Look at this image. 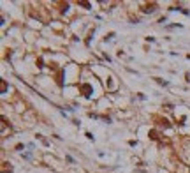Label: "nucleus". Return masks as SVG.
Returning <instances> with one entry per match:
<instances>
[{"label": "nucleus", "instance_id": "obj_1", "mask_svg": "<svg viewBox=\"0 0 190 173\" xmlns=\"http://www.w3.org/2000/svg\"><path fill=\"white\" fill-rule=\"evenodd\" d=\"M81 92H83L84 97H90L91 92H93V88H91V85H88V83H83V85H81Z\"/></svg>", "mask_w": 190, "mask_h": 173}, {"label": "nucleus", "instance_id": "obj_2", "mask_svg": "<svg viewBox=\"0 0 190 173\" xmlns=\"http://www.w3.org/2000/svg\"><path fill=\"white\" fill-rule=\"evenodd\" d=\"M143 11H144L146 14H150V13H155V11H157V4H155V2H151V4H146Z\"/></svg>", "mask_w": 190, "mask_h": 173}, {"label": "nucleus", "instance_id": "obj_3", "mask_svg": "<svg viewBox=\"0 0 190 173\" xmlns=\"http://www.w3.org/2000/svg\"><path fill=\"white\" fill-rule=\"evenodd\" d=\"M0 92H2V94H6V92H7V83H6V79H2V81H0Z\"/></svg>", "mask_w": 190, "mask_h": 173}, {"label": "nucleus", "instance_id": "obj_4", "mask_svg": "<svg viewBox=\"0 0 190 173\" xmlns=\"http://www.w3.org/2000/svg\"><path fill=\"white\" fill-rule=\"evenodd\" d=\"M150 138H151V140H158V133H157L155 129H151L150 131Z\"/></svg>", "mask_w": 190, "mask_h": 173}, {"label": "nucleus", "instance_id": "obj_5", "mask_svg": "<svg viewBox=\"0 0 190 173\" xmlns=\"http://www.w3.org/2000/svg\"><path fill=\"white\" fill-rule=\"evenodd\" d=\"M162 125V127H171V124H169V120H166V118H160V122H158Z\"/></svg>", "mask_w": 190, "mask_h": 173}, {"label": "nucleus", "instance_id": "obj_6", "mask_svg": "<svg viewBox=\"0 0 190 173\" xmlns=\"http://www.w3.org/2000/svg\"><path fill=\"white\" fill-rule=\"evenodd\" d=\"M79 6H81V7H84V9H90V7H91V6H90V2H83V0L79 2Z\"/></svg>", "mask_w": 190, "mask_h": 173}, {"label": "nucleus", "instance_id": "obj_7", "mask_svg": "<svg viewBox=\"0 0 190 173\" xmlns=\"http://www.w3.org/2000/svg\"><path fill=\"white\" fill-rule=\"evenodd\" d=\"M157 81H158V83H160V85H164V87L167 85V81H164V79H160V78H157Z\"/></svg>", "mask_w": 190, "mask_h": 173}, {"label": "nucleus", "instance_id": "obj_8", "mask_svg": "<svg viewBox=\"0 0 190 173\" xmlns=\"http://www.w3.org/2000/svg\"><path fill=\"white\" fill-rule=\"evenodd\" d=\"M185 78H187V81H190V72H187V76H185Z\"/></svg>", "mask_w": 190, "mask_h": 173}]
</instances>
